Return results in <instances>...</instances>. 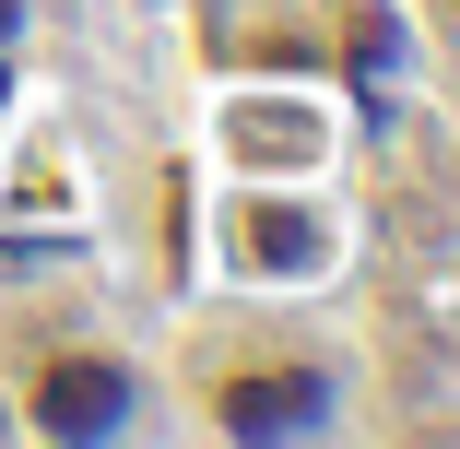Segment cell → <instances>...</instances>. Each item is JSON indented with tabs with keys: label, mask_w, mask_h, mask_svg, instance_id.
I'll return each mask as SVG.
<instances>
[{
	"label": "cell",
	"mask_w": 460,
	"mask_h": 449,
	"mask_svg": "<svg viewBox=\"0 0 460 449\" xmlns=\"http://www.w3.org/2000/svg\"><path fill=\"white\" fill-rule=\"evenodd\" d=\"M0 36H13V0H0Z\"/></svg>",
	"instance_id": "3"
},
{
	"label": "cell",
	"mask_w": 460,
	"mask_h": 449,
	"mask_svg": "<svg viewBox=\"0 0 460 449\" xmlns=\"http://www.w3.org/2000/svg\"><path fill=\"white\" fill-rule=\"evenodd\" d=\"M296 414H319V379H271L236 402V426H296Z\"/></svg>",
	"instance_id": "2"
},
{
	"label": "cell",
	"mask_w": 460,
	"mask_h": 449,
	"mask_svg": "<svg viewBox=\"0 0 460 449\" xmlns=\"http://www.w3.org/2000/svg\"><path fill=\"white\" fill-rule=\"evenodd\" d=\"M107 414H119V379L107 367H59L48 379V426H107Z\"/></svg>",
	"instance_id": "1"
}]
</instances>
